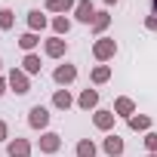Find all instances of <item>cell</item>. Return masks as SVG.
<instances>
[{"label":"cell","mask_w":157,"mask_h":157,"mask_svg":"<svg viewBox=\"0 0 157 157\" xmlns=\"http://www.w3.org/2000/svg\"><path fill=\"white\" fill-rule=\"evenodd\" d=\"M151 10H154V16H157V0H151Z\"/></svg>","instance_id":"83f0119b"},{"label":"cell","mask_w":157,"mask_h":157,"mask_svg":"<svg viewBox=\"0 0 157 157\" xmlns=\"http://www.w3.org/2000/svg\"><path fill=\"white\" fill-rule=\"evenodd\" d=\"M31 151H34V148H31L28 139H19V136H16V139L6 142V154H10V157H31Z\"/></svg>","instance_id":"ba28073f"},{"label":"cell","mask_w":157,"mask_h":157,"mask_svg":"<svg viewBox=\"0 0 157 157\" xmlns=\"http://www.w3.org/2000/svg\"><path fill=\"white\" fill-rule=\"evenodd\" d=\"M148 157H157V154H148Z\"/></svg>","instance_id":"4dcf8cb0"},{"label":"cell","mask_w":157,"mask_h":157,"mask_svg":"<svg viewBox=\"0 0 157 157\" xmlns=\"http://www.w3.org/2000/svg\"><path fill=\"white\" fill-rule=\"evenodd\" d=\"M145 28H148V31H157V16H148V19H145Z\"/></svg>","instance_id":"484cf974"},{"label":"cell","mask_w":157,"mask_h":157,"mask_svg":"<svg viewBox=\"0 0 157 157\" xmlns=\"http://www.w3.org/2000/svg\"><path fill=\"white\" fill-rule=\"evenodd\" d=\"M13 25H16V13L10 6H3V10H0V31H10Z\"/></svg>","instance_id":"603a6c76"},{"label":"cell","mask_w":157,"mask_h":157,"mask_svg":"<svg viewBox=\"0 0 157 157\" xmlns=\"http://www.w3.org/2000/svg\"><path fill=\"white\" fill-rule=\"evenodd\" d=\"M123 148H126V145H123V139H120L117 132H108V136H105V142H102V151H105L108 157H120V154H123Z\"/></svg>","instance_id":"30bf717a"},{"label":"cell","mask_w":157,"mask_h":157,"mask_svg":"<svg viewBox=\"0 0 157 157\" xmlns=\"http://www.w3.org/2000/svg\"><path fill=\"white\" fill-rule=\"evenodd\" d=\"M0 71H3V59H0Z\"/></svg>","instance_id":"f546056e"},{"label":"cell","mask_w":157,"mask_h":157,"mask_svg":"<svg viewBox=\"0 0 157 157\" xmlns=\"http://www.w3.org/2000/svg\"><path fill=\"white\" fill-rule=\"evenodd\" d=\"M114 114H117V117H126V120H129V117L136 114V102H132L129 96H120V99L114 102Z\"/></svg>","instance_id":"4fadbf2b"},{"label":"cell","mask_w":157,"mask_h":157,"mask_svg":"<svg viewBox=\"0 0 157 157\" xmlns=\"http://www.w3.org/2000/svg\"><path fill=\"white\" fill-rule=\"evenodd\" d=\"M90 77H93V83H96V86H102V83H108V80H111V65H96Z\"/></svg>","instance_id":"44dd1931"},{"label":"cell","mask_w":157,"mask_h":157,"mask_svg":"<svg viewBox=\"0 0 157 157\" xmlns=\"http://www.w3.org/2000/svg\"><path fill=\"white\" fill-rule=\"evenodd\" d=\"M74 0H46V13H59V16H68V13H74Z\"/></svg>","instance_id":"5bb4252c"},{"label":"cell","mask_w":157,"mask_h":157,"mask_svg":"<svg viewBox=\"0 0 157 157\" xmlns=\"http://www.w3.org/2000/svg\"><path fill=\"white\" fill-rule=\"evenodd\" d=\"M114 120H117L114 111H105V108H96V111H93V123H96V129H102V132H111V129H114Z\"/></svg>","instance_id":"8992f818"},{"label":"cell","mask_w":157,"mask_h":157,"mask_svg":"<svg viewBox=\"0 0 157 157\" xmlns=\"http://www.w3.org/2000/svg\"><path fill=\"white\" fill-rule=\"evenodd\" d=\"M6 80H10V93H16V96H28L31 93V80H28V74L22 68H13L6 74Z\"/></svg>","instance_id":"7a4b0ae2"},{"label":"cell","mask_w":157,"mask_h":157,"mask_svg":"<svg viewBox=\"0 0 157 157\" xmlns=\"http://www.w3.org/2000/svg\"><path fill=\"white\" fill-rule=\"evenodd\" d=\"M77 105H80L83 111H96L99 108V90H83L80 96H77Z\"/></svg>","instance_id":"7c38bea8"},{"label":"cell","mask_w":157,"mask_h":157,"mask_svg":"<svg viewBox=\"0 0 157 157\" xmlns=\"http://www.w3.org/2000/svg\"><path fill=\"white\" fill-rule=\"evenodd\" d=\"M52 31H56V37H65V34L71 31V19H68V16H56V19H52Z\"/></svg>","instance_id":"7402d4cb"},{"label":"cell","mask_w":157,"mask_h":157,"mask_svg":"<svg viewBox=\"0 0 157 157\" xmlns=\"http://www.w3.org/2000/svg\"><path fill=\"white\" fill-rule=\"evenodd\" d=\"M0 142H10V126H6V120H0Z\"/></svg>","instance_id":"d4e9b609"},{"label":"cell","mask_w":157,"mask_h":157,"mask_svg":"<svg viewBox=\"0 0 157 157\" xmlns=\"http://www.w3.org/2000/svg\"><path fill=\"white\" fill-rule=\"evenodd\" d=\"M74 154H77V157H96L99 148H96L93 139H80V142H77V148H74Z\"/></svg>","instance_id":"d6986e66"},{"label":"cell","mask_w":157,"mask_h":157,"mask_svg":"<svg viewBox=\"0 0 157 157\" xmlns=\"http://www.w3.org/2000/svg\"><path fill=\"white\" fill-rule=\"evenodd\" d=\"M37 148H40V154H56L59 148H62V136L59 132H40V142H37Z\"/></svg>","instance_id":"52a82bcc"},{"label":"cell","mask_w":157,"mask_h":157,"mask_svg":"<svg viewBox=\"0 0 157 157\" xmlns=\"http://www.w3.org/2000/svg\"><path fill=\"white\" fill-rule=\"evenodd\" d=\"M74 19L80 22V25H93V19H96V6H93V0H77V6H74Z\"/></svg>","instance_id":"5b68a950"},{"label":"cell","mask_w":157,"mask_h":157,"mask_svg":"<svg viewBox=\"0 0 157 157\" xmlns=\"http://www.w3.org/2000/svg\"><path fill=\"white\" fill-rule=\"evenodd\" d=\"M126 123H129V129H136V132H148V129H151V114H132Z\"/></svg>","instance_id":"ac0fdd59"},{"label":"cell","mask_w":157,"mask_h":157,"mask_svg":"<svg viewBox=\"0 0 157 157\" xmlns=\"http://www.w3.org/2000/svg\"><path fill=\"white\" fill-rule=\"evenodd\" d=\"M19 46H22L25 52H34V49L40 46V34H34V31H25V34L19 37Z\"/></svg>","instance_id":"ffe728a7"},{"label":"cell","mask_w":157,"mask_h":157,"mask_svg":"<svg viewBox=\"0 0 157 157\" xmlns=\"http://www.w3.org/2000/svg\"><path fill=\"white\" fill-rule=\"evenodd\" d=\"M43 52H46L49 59H62V56L68 52V40L52 34V37H46V40H43Z\"/></svg>","instance_id":"277c9868"},{"label":"cell","mask_w":157,"mask_h":157,"mask_svg":"<svg viewBox=\"0 0 157 157\" xmlns=\"http://www.w3.org/2000/svg\"><path fill=\"white\" fill-rule=\"evenodd\" d=\"M145 148H148V154H157V132H145Z\"/></svg>","instance_id":"cb8c5ba5"},{"label":"cell","mask_w":157,"mask_h":157,"mask_svg":"<svg viewBox=\"0 0 157 157\" xmlns=\"http://www.w3.org/2000/svg\"><path fill=\"white\" fill-rule=\"evenodd\" d=\"M52 80H56L59 86L74 83V80H77V68H74V65H68V62H65V65H59V68L52 71Z\"/></svg>","instance_id":"9c48e42d"},{"label":"cell","mask_w":157,"mask_h":157,"mask_svg":"<svg viewBox=\"0 0 157 157\" xmlns=\"http://www.w3.org/2000/svg\"><path fill=\"white\" fill-rule=\"evenodd\" d=\"M28 126L46 132V126H49V108H46V105H34V108L28 111Z\"/></svg>","instance_id":"3957f363"},{"label":"cell","mask_w":157,"mask_h":157,"mask_svg":"<svg viewBox=\"0 0 157 157\" xmlns=\"http://www.w3.org/2000/svg\"><path fill=\"white\" fill-rule=\"evenodd\" d=\"M90 28H93V34H96V37H105V31L111 28V16H108L105 10H102V13H96V19H93V25H90Z\"/></svg>","instance_id":"9a60e30c"},{"label":"cell","mask_w":157,"mask_h":157,"mask_svg":"<svg viewBox=\"0 0 157 157\" xmlns=\"http://www.w3.org/2000/svg\"><path fill=\"white\" fill-rule=\"evenodd\" d=\"M74 105V96L68 93V90H56L52 93V108H59V111H68Z\"/></svg>","instance_id":"e0dca14e"},{"label":"cell","mask_w":157,"mask_h":157,"mask_svg":"<svg viewBox=\"0 0 157 157\" xmlns=\"http://www.w3.org/2000/svg\"><path fill=\"white\" fill-rule=\"evenodd\" d=\"M93 56H96V62H111L114 56H117V40L114 37H96V43H93Z\"/></svg>","instance_id":"6da1fadb"},{"label":"cell","mask_w":157,"mask_h":157,"mask_svg":"<svg viewBox=\"0 0 157 157\" xmlns=\"http://www.w3.org/2000/svg\"><path fill=\"white\" fill-rule=\"evenodd\" d=\"M40 68H43V65H40V56H37V52H25V59H22V71L31 77V74H40Z\"/></svg>","instance_id":"2e32d148"},{"label":"cell","mask_w":157,"mask_h":157,"mask_svg":"<svg viewBox=\"0 0 157 157\" xmlns=\"http://www.w3.org/2000/svg\"><path fill=\"white\" fill-rule=\"evenodd\" d=\"M105 3H108V6H114V3H117V0H105Z\"/></svg>","instance_id":"f1b7e54d"},{"label":"cell","mask_w":157,"mask_h":157,"mask_svg":"<svg viewBox=\"0 0 157 157\" xmlns=\"http://www.w3.org/2000/svg\"><path fill=\"white\" fill-rule=\"evenodd\" d=\"M46 25H49V19H46V10H31V13H28V31L40 34Z\"/></svg>","instance_id":"8fae6325"},{"label":"cell","mask_w":157,"mask_h":157,"mask_svg":"<svg viewBox=\"0 0 157 157\" xmlns=\"http://www.w3.org/2000/svg\"><path fill=\"white\" fill-rule=\"evenodd\" d=\"M6 90H10V80H6V77H0V99H3Z\"/></svg>","instance_id":"4316f807"}]
</instances>
